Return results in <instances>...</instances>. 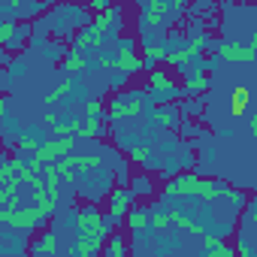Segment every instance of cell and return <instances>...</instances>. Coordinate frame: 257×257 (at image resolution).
Masks as SVG:
<instances>
[{
  "instance_id": "1",
  "label": "cell",
  "mask_w": 257,
  "mask_h": 257,
  "mask_svg": "<svg viewBox=\"0 0 257 257\" xmlns=\"http://www.w3.org/2000/svg\"><path fill=\"white\" fill-rule=\"evenodd\" d=\"M91 22V13H88V7H79V4H58V7H52L49 10V16H46V28L55 34V40H61V43H70V37L79 31V28H85Z\"/></svg>"
},
{
  "instance_id": "2",
  "label": "cell",
  "mask_w": 257,
  "mask_h": 257,
  "mask_svg": "<svg viewBox=\"0 0 257 257\" xmlns=\"http://www.w3.org/2000/svg\"><path fill=\"white\" fill-rule=\"evenodd\" d=\"M149 106H152V97H149L146 91L131 88V91H124V94H118V97L109 100V106H106V118H109V121L137 118V115H146Z\"/></svg>"
},
{
  "instance_id": "3",
  "label": "cell",
  "mask_w": 257,
  "mask_h": 257,
  "mask_svg": "<svg viewBox=\"0 0 257 257\" xmlns=\"http://www.w3.org/2000/svg\"><path fill=\"white\" fill-rule=\"evenodd\" d=\"M146 94H149L155 103H170V100H176V97L182 94V88L176 85L173 73L161 64V67H152V70H149V76H146Z\"/></svg>"
},
{
  "instance_id": "4",
  "label": "cell",
  "mask_w": 257,
  "mask_h": 257,
  "mask_svg": "<svg viewBox=\"0 0 257 257\" xmlns=\"http://www.w3.org/2000/svg\"><path fill=\"white\" fill-rule=\"evenodd\" d=\"M254 55H257V46H254V37H251L248 46H239L236 40H233V43H221L215 58H218V61H242V64H251Z\"/></svg>"
},
{
  "instance_id": "5",
  "label": "cell",
  "mask_w": 257,
  "mask_h": 257,
  "mask_svg": "<svg viewBox=\"0 0 257 257\" xmlns=\"http://www.w3.org/2000/svg\"><path fill=\"white\" fill-rule=\"evenodd\" d=\"M124 227L127 233H134V236H149V209L146 206H131L124 212Z\"/></svg>"
},
{
  "instance_id": "6",
  "label": "cell",
  "mask_w": 257,
  "mask_h": 257,
  "mask_svg": "<svg viewBox=\"0 0 257 257\" xmlns=\"http://www.w3.org/2000/svg\"><path fill=\"white\" fill-rule=\"evenodd\" d=\"M100 248H103V236H94V233H76V239L70 245V251L76 257H94V254H100Z\"/></svg>"
},
{
  "instance_id": "7",
  "label": "cell",
  "mask_w": 257,
  "mask_h": 257,
  "mask_svg": "<svg viewBox=\"0 0 257 257\" xmlns=\"http://www.w3.org/2000/svg\"><path fill=\"white\" fill-rule=\"evenodd\" d=\"M82 70H88V55L79 52V49L64 52V58H61V73H64V76H79Z\"/></svg>"
},
{
  "instance_id": "8",
  "label": "cell",
  "mask_w": 257,
  "mask_h": 257,
  "mask_svg": "<svg viewBox=\"0 0 257 257\" xmlns=\"http://www.w3.org/2000/svg\"><path fill=\"white\" fill-rule=\"evenodd\" d=\"M100 254H106V257H127V254H131L127 236H124V233H109V236L103 239V248H100Z\"/></svg>"
},
{
  "instance_id": "9",
  "label": "cell",
  "mask_w": 257,
  "mask_h": 257,
  "mask_svg": "<svg viewBox=\"0 0 257 257\" xmlns=\"http://www.w3.org/2000/svg\"><path fill=\"white\" fill-rule=\"evenodd\" d=\"M134 191V197L140 200V197H155L158 194V188H155V176L149 173V170H143V173H137L134 179H131V185H127Z\"/></svg>"
},
{
  "instance_id": "10",
  "label": "cell",
  "mask_w": 257,
  "mask_h": 257,
  "mask_svg": "<svg viewBox=\"0 0 257 257\" xmlns=\"http://www.w3.org/2000/svg\"><path fill=\"white\" fill-rule=\"evenodd\" d=\"M103 134H106V127H103L100 115H85V118H79V131H76V137H88V140H103Z\"/></svg>"
},
{
  "instance_id": "11",
  "label": "cell",
  "mask_w": 257,
  "mask_h": 257,
  "mask_svg": "<svg viewBox=\"0 0 257 257\" xmlns=\"http://www.w3.org/2000/svg\"><path fill=\"white\" fill-rule=\"evenodd\" d=\"M31 251H40V254H55L58 251V233L55 230H46L40 239L31 242Z\"/></svg>"
},
{
  "instance_id": "12",
  "label": "cell",
  "mask_w": 257,
  "mask_h": 257,
  "mask_svg": "<svg viewBox=\"0 0 257 257\" xmlns=\"http://www.w3.org/2000/svg\"><path fill=\"white\" fill-rule=\"evenodd\" d=\"M248 106H251V91L248 88H233V118H239V115H245L248 112Z\"/></svg>"
},
{
  "instance_id": "13",
  "label": "cell",
  "mask_w": 257,
  "mask_h": 257,
  "mask_svg": "<svg viewBox=\"0 0 257 257\" xmlns=\"http://www.w3.org/2000/svg\"><path fill=\"white\" fill-rule=\"evenodd\" d=\"M85 115H103V103L97 97H85Z\"/></svg>"
},
{
  "instance_id": "14",
  "label": "cell",
  "mask_w": 257,
  "mask_h": 257,
  "mask_svg": "<svg viewBox=\"0 0 257 257\" xmlns=\"http://www.w3.org/2000/svg\"><path fill=\"white\" fill-rule=\"evenodd\" d=\"M112 4H115V0H85L88 13H100V10H109Z\"/></svg>"
},
{
  "instance_id": "15",
  "label": "cell",
  "mask_w": 257,
  "mask_h": 257,
  "mask_svg": "<svg viewBox=\"0 0 257 257\" xmlns=\"http://www.w3.org/2000/svg\"><path fill=\"white\" fill-rule=\"evenodd\" d=\"M248 134H251V137H257V112H251V115H248Z\"/></svg>"
},
{
  "instance_id": "16",
  "label": "cell",
  "mask_w": 257,
  "mask_h": 257,
  "mask_svg": "<svg viewBox=\"0 0 257 257\" xmlns=\"http://www.w3.org/2000/svg\"><path fill=\"white\" fill-rule=\"evenodd\" d=\"M10 55H13L10 49H0V67H7V64H10Z\"/></svg>"
},
{
  "instance_id": "17",
  "label": "cell",
  "mask_w": 257,
  "mask_h": 257,
  "mask_svg": "<svg viewBox=\"0 0 257 257\" xmlns=\"http://www.w3.org/2000/svg\"><path fill=\"white\" fill-rule=\"evenodd\" d=\"M4 115H7V94L0 91V118H4Z\"/></svg>"
}]
</instances>
